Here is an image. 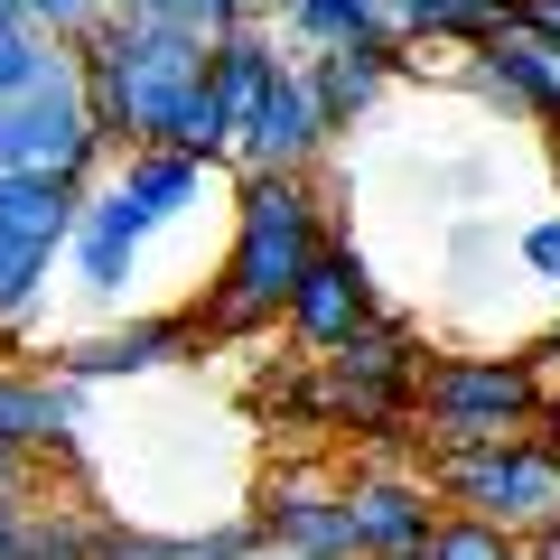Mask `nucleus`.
<instances>
[{"label": "nucleus", "mask_w": 560, "mask_h": 560, "mask_svg": "<svg viewBox=\"0 0 560 560\" xmlns=\"http://www.w3.org/2000/svg\"><path fill=\"white\" fill-rule=\"evenodd\" d=\"M20 20H28V28H47L57 47H75L84 28L103 20V0H20Z\"/></svg>", "instance_id": "nucleus-24"}, {"label": "nucleus", "mask_w": 560, "mask_h": 560, "mask_svg": "<svg viewBox=\"0 0 560 560\" xmlns=\"http://www.w3.org/2000/svg\"><path fill=\"white\" fill-rule=\"evenodd\" d=\"M300 75H308V94H318L327 131H355V121L383 103V84L401 75V47H308Z\"/></svg>", "instance_id": "nucleus-14"}, {"label": "nucleus", "mask_w": 560, "mask_h": 560, "mask_svg": "<svg viewBox=\"0 0 560 560\" xmlns=\"http://www.w3.org/2000/svg\"><path fill=\"white\" fill-rule=\"evenodd\" d=\"M66 66V47L47 38V28H28V20H0V103L10 94H28V84H47Z\"/></svg>", "instance_id": "nucleus-20"}, {"label": "nucleus", "mask_w": 560, "mask_h": 560, "mask_svg": "<svg viewBox=\"0 0 560 560\" xmlns=\"http://www.w3.org/2000/svg\"><path fill=\"white\" fill-rule=\"evenodd\" d=\"M20 523H28V495H0V560H20Z\"/></svg>", "instance_id": "nucleus-27"}, {"label": "nucleus", "mask_w": 560, "mask_h": 560, "mask_svg": "<svg viewBox=\"0 0 560 560\" xmlns=\"http://www.w3.org/2000/svg\"><path fill=\"white\" fill-rule=\"evenodd\" d=\"M411 383H420V327L374 318L337 355H318V383L300 393V420H318V430H411Z\"/></svg>", "instance_id": "nucleus-4"}, {"label": "nucleus", "mask_w": 560, "mask_h": 560, "mask_svg": "<svg viewBox=\"0 0 560 560\" xmlns=\"http://www.w3.org/2000/svg\"><path fill=\"white\" fill-rule=\"evenodd\" d=\"M420 477L440 486L448 514H477L495 533L533 541L560 523V440H495V448H458V458H430Z\"/></svg>", "instance_id": "nucleus-5"}, {"label": "nucleus", "mask_w": 560, "mask_h": 560, "mask_svg": "<svg viewBox=\"0 0 560 560\" xmlns=\"http://www.w3.org/2000/svg\"><path fill=\"white\" fill-rule=\"evenodd\" d=\"M206 327L197 308H168V318H131V327H103V337H75L57 346V374L66 383H113V374H160V364L197 355Z\"/></svg>", "instance_id": "nucleus-11"}, {"label": "nucleus", "mask_w": 560, "mask_h": 560, "mask_svg": "<svg viewBox=\"0 0 560 560\" xmlns=\"http://www.w3.org/2000/svg\"><path fill=\"white\" fill-rule=\"evenodd\" d=\"M243 560H308V551H280V541H261V533H253V551H243Z\"/></svg>", "instance_id": "nucleus-30"}, {"label": "nucleus", "mask_w": 560, "mask_h": 560, "mask_svg": "<svg viewBox=\"0 0 560 560\" xmlns=\"http://www.w3.org/2000/svg\"><path fill=\"white\" fill-rule=\"evenodd\" d=\"M514 10H523L533 28H551V38H560V0H514Z\"/></svg>", "instance_id": "nucleus-28"}, {"label": "nucleus", "mask_w": 560, "mask_h": 560, "mask_svg": "<svg viewBox=\"0 0 560 560\" xmlns=\"http://www.w3.org/2000/svg\"><path fill=\"white\" fill-rule=\"evenodd\" d=\"M523 560H560V523H551V533H533V541H523Z\"/></svg>", "instance_id": "nucleus-29"}, {"label": "nucleus", "mask_w": 560, "mask_h": 560, "mask_svg": "<svg viewBox=\"0 0 560 560\" xmlns=\"http://www.w3.org/2000/svg\"><path fill=\"white\" fill-rule=\"evenodd\" d=\"M113 160L94 131V113H84V84H75V57L57 66L47 84H28V94L0 103V178H94V168Z\"/></svg>", "instance_id": "nucleus-6"}, {"label": "nucleus", "mask_w": 560, "mask_h": 560, "mask_svg": "<svg viewBox=\"0 0 560 560\" xmlns=\"http://www.w3.org/2000/svg\"><path fill=\"white\" fill-rule=\"evenodd\" d=\"M401 560H430V551H401Z\"/></svg>", "instance_id": "nucleus-32"}, {"label": "nucleus", "mask_w": 560, "mask_h": 560, "mask_svg": "<svg viewBox=\"0 0 560 560\" xmlns=\"http://www.w3.org/2000/svg\"><path fill=\"white\" fill-rule=\"evenodd\" d=\"M84 224V187L75 178H0V234L28 253H66Z\"/></svg>", "instance_id": "nucleus-16"}, {"label": "nucleus", "mask_w": 560, "mask_h": 560, "mask_svg": "<svg viewBox=\"0 0 560 560\" xmlns=\"http://www.w3.org/2000/svg\"><path fill=\"white\" fill-rule=\"evenodd\" d=\"M150 234H160V224L140 215V206L121 197V178H113L103 197H84V224H75L66 253H75V271H84L94 300H121V290H131V261H140V243H150Z\"/></svg>", "instance_id": "nucleus-13"}, {"label": "nucleus", "mask_w": 560, "mask_h": 560, "mask_svg": "<svg viewBox=\"0 0 560 560\" xmlns=\"http://www.w3.org/2000/svg\"><path fill=\"white\" fill-rule=\"evenodd\" d=\"M318 243H327V206L300 168H243L234 178V243H224L215 280L197 300V327L224 346L280 327V308H290L300 271L318 261Z\"/></svg>", "instance_id": "nucleus-2"}, {"label": "nucleus", "mask_w": 560, "mask_h": 560, "mask_svg": "<svg viewBox=\"0 0 560 560\" xmlns=\"http://www.w3.org/2000/svg\"><path fill=\"white\" fill-rule=\"evenodd\" d=\"M206 168L215 160H187V150H131V160H121V197L150 224H168V215H187V206L206 197Z\"/></svg>", "instance_id": "nucleus-18"}, {"label": "nucleus", "mask_w": 560, "mask_h": 560, "mask_svg": "<svg viewBox=\"0 0 560 560\" xmlns=\"http://www.w3.org/2000/svg\"><path fill=\"white\" fill-rule=\"evenodd\" d=\"M28 486H38V458L28 448H0V495H28Z\"/></svg>", "instance_id": "nucleus-26"}, {"label": "nucleus", "mask_w": 560, "mask_h": 560, "mask_svg": "<svg viewBox=\"0 0 560 560\" xmlns=\"http://www.w3.org/2000/svg\"><path fill=\"white\" fill-rule=\"evenodd\" d=\"M271 20H290L300 47H401L393 0H271Z\"/></svg>", "instance_id": "nucleus-17"}, {"label": "nucleus", "mask_w": 560, "mask_h": 560, "mask_svg": "<svg viewBox=\"0 0 560 560\" xmlns=\"http://www.w3.org/2000/svg\"><path fill=\"white\" fill-rule=\"evenodd\" d=\"M477 94H495L504 113L551 121V131H560V38H551V28H533L523 10H514V20H495L477 38Z\"/></svg>", "instance_id": "nucleus-8"}, {"label": "nucleus", "mask_w": 560, "mask_h": 560, "mask_svg": "<svg viewBox=\"0 0 560 560\" xmlns=\"http://www.w3.org/2000/svg\"><path fill=\"white\" fill-rule=\"evenodd\" d=\"M495 20H514V0H393V38H401V47H420V38L477 47Z\"/></svg>", "instance_id": "nucleus-19"}, {"label": "nucleus", "mask_w": 560, "mask_h": 560, "mask_svg": "<svg viewBox=\"0 0 560 560\" xmlns=\"http://www.w3.org/2000/svg\"><path fill=\"white\" fill-rule=\"evenodd\" d=\"M327 113H318V94H308V75H300V57H280V75H271V94H261V113L234 131V160L243 168H318L327 160Z\"/></svg>", "instance_id": "nucleus-10"}, {"label": "nucleus", "mask_w": 560, "mask_h": 560, "mask_svg": "<svg viewBox=\"0 0 560 560\" xmlns=\"http://www.w3.org/2000/svg\"><path fill=\"white\" fill-rule=\"evenodd\" d=\"M374 318H383V300H374V271H364V253L327 234L318 261L300 271V290H290V308H280V327H290L308 355H337V346L364 337Z\"/></svg>", "instance_id": "nucleus-7"}, {"label": "nucleus", "mask_w": 560, "mask_h": 560, "mask_svg": "<svg viewBox=\"0 0 560 560\" xmlns=\"http://www.w3.org/2000/svg\"><path fill=\"white\" fill-rule=\"evenodd\" d=\"M514 560H523V551H514Z\"/></svg>", "instance_id": "nucleus-34"}, {"label": "nucleus", "mask_w": 560, "mask_h": 560, "mask_svg": "<svg viewBox=\"0 0 560 560\" xmlns=\"http://www.w3.org/2000/svg\"><path fill=\"white\" fill-rule=\"evenodd\" d=\"M103 10H121V0H103Z\"/></svg>", "instance_id": "nucleus-33"}, {"label": "nucleus", "mask_w": 560, "mask_h": 560, "mask_svg": "<svg viewBox=\"0 0 560 560\" xmlns=\"http://www.w3.org/2000/svg\"><path fill=\"white\" fill-rule=\"evenodd\" d=\"M47 271H57V253H28V243H10V234H0V327L38 308Z\"/></svg>", "instance_id": "nucleus-22"}, {"label": "nucleus", "mask_w": 560, "mask_h": 560, "mask_svg": "<svg viewBox=\"0 0 560 560\" xmlns=\"http://www.w3.org/2000/svg\"><path fill=\"white\" fill-rule=\"evenodd\" d=\"M66 57H75V84H84V113H94L103 150L131 160V150H168L187 94L206 84V28L160 20V10H103Z\"/></svg>", "instance_id": "nucleus-1"}, {"label": "nucleus", "mask_w": 560, "mask_h": 560, "mask_svg": "<svg viewBox=\"0 0 560 560\" xmlns=\"http://www.w3.org/2000/svg\"><path fill=\"white\" fill-rule=\"evenodd\" d=\"M84 430V383H10L0 374V448H28V458H47V448H75Z\"/></svg>", "instance_id": "nucleus-15"}, {"label": "nucleus", "mask_w": 560, "mask_h": 560, "mask_svg": "<svg viewBox=\"0 0 560 560\" xmlns=\"http://www.w3.org/2000/svg\"><path fill=\"white\" fill-rule=\"evenodd\" d=\"M0 20H20V0H0Z\"/></svg>", "instance_id": "nucleus-31"}, {"label": "nucleus", "mask_w": 560, "mask_h": 560, "mask_svg": "<svg viewBox=\"0 0 560 560\" xmlns=\"http://www.w3.org/2000/svg\"><path fill=\"white\" fill-rule=\"evenodd\" d=\"M121 10H160V20H187V28H206V38L271 28V0H121Z\"/></svg>", "instance_id": "nucleus-21"}, {"label": "nucleus", "mask_w": 560, "mask_h": 560, "mask_svg": "<svg viewBox=\"0 0 560 560\" xmlns=\"http://www.w3.org/2000/svg\"><path fill=\"white\" fill-rule=\"evenodd\" d=\"M551 393H541L533 355H420L411 383V440L430 458H458V448H495L541 430Z\"/></svg>", "instance_id": "nucleus-3"}, {"label": "nucleus", "mask_w": 560, "mask_h": 560, "mask_svg": "<svg viewBox=\"0 0 560 560\" xmlns=\"http://www.w3.org/2000/svg\"><path fill=\"white\" fill-rule=\"evenodd\" d=\"M253 533L280 541V551H308V560H355L346 486H318V477H271L253 504Z\"/></svg>", "instance_id": "nucleus-12"}, {"label": "nucleus", "mask_w": 560, "mask_h": 560, "mask_svg": "<svg viewBox=\"0 0 560 560\" xmlns=\"http://www.w3.org/2000/svg\"><path fill=\"white\" fill-rule=\"evenodd\" d=\"M440 486L430 477H401V467H383V477H346V523H355V560H401V551H430V533H440Z\"/></svg>", "instance_id": "nucleus-9"}, {"label": "nucleus", "mask_w": 560, "mask_h": 560, "mask_svg": "<svg viewBox=\"0 0 560 560\" xmlns=\"http://www.w3.org/2000/svg\"><path fill=\"white\" fill-rule=\"evenodd\" d=\"M523 541L514 533H495V523H477V514H440V533H430V560H514Z\"/></svg>", "instance_id": "nucleus-23"}, {"label": "nucleus", "mask_w": 560, "mask_h": 560, "mask_svg": "<svg viewBox=\"0 0 560 560\" xmlns=\"http://www.w3.org/2000/svg\"><path fill=\"white\" fill-rule=\"evenodd\" d=\"M523 261H533V271H541V280L560 290V215H541L533 234H523Z\"/></svg>", "instance_id": "nucleus-25"}]
</instances>
